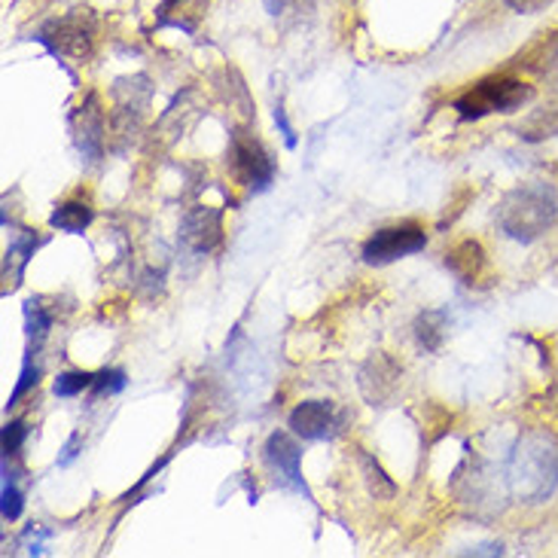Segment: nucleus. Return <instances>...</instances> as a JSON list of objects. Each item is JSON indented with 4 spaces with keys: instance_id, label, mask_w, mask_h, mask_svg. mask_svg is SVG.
<instances>
[{
    "instance_id": "nucleus-24",
    "label": "nucleus",
    "mask_w": 558,
    "mask_h": 558,
    "mask_svg": "<svg viewBox=\"0 0 558 558\" xmlns=\"http://www.w3.org/2000/svg\"><path fill=\"white\" fill-rule=\"evenodd\" d=\"M553 3H556V0H507V7H510V10H515V13H522V15L541 13V10L553 7Z\"/></svg>"
},
{
    "instance_id": "nucleus-26",
    "label": "nucleus",
    "mask_w": 558,
    "mask_h": 558,
    "mask_svg": "<svg viewBox=\"0 0 558 558\" xmlns=\"http://www.w3.org/2000/svg\"><path fill=\"white\" fill-rule=\"evenodd\" d=\"M76 442H80V437H76V434L71 439H68V446H64V458H61V464H71V458H74V454H76L74 452Z\"/></svg>"
},
{
    "instance_id": "nucleus-18",
    "label": "nucleus",
    "mask_w": 558,
    "mask_h": 558,
    "mask_svg": "<svg viewBox=\"0 0 558 558\" xmlns=\"http://www.w3.org/2000/svg\"><path fill=\"white\" fill-rule=\"evenodd\" d=\"M92 385H95V376L76 369V373H61L56 378V385H52V391H56V397H76V393H83Z\"/></svg>"
},
{
    "instance_id": "nucleus-27",
    "label": "nucleus",
    "mask_w": 558,
    "mask_h": 558,
    "mask_svg": "<svg viewBox=\"0 0 558 558\" xmlns=\"http://www.w3.org/2000/svg\"><path fill=\"white\" fill-rule=\"evenodd\" d=\"M549 76L558 83V49H556V56H553V61H549Z\"/></svg>"
},
{
    "instance_id": "nucleus-14",
    "label": "nucleus",
    "mask_w": 558,
    "mask_h": 558,
    "mask_svg": "<svg viewBox=\"0 0 558 558\" xmlns=\"http://www.w3.org/2000/svg\"><path fill=\"white\" fill-rule=\"evenodd\" d=\"M446 327H449V317L446 312H424L415 320V339L424 351H439L446 342Z\"/></svg>"
},
{
    "instance_id": "nucleus-9",
    "label": "nucleus",
    "mask_w": 558,
    "mask_h": 558,
    "mask_svg": "<svg viewBox=\"0 0 558 558\" xmlns=\"http://www.w3.org/2000/svg\"><path fill=\"white\" fill-rule=\"evenodd\" d=\"M223 239V227H220V211L217 208H193L183 217L181 223V242L196 251V254H211L214 247Z\"/></svg>"
},
{
    "instance_id": "nucleus-22",
    "label": "nucleus",
    "mask_w": 558,
    "mask_h": 558,
    "mask_svg": "<svg viewBox=\"0 0 558 558\" xmlns=\"http://www.w3.org/2000/svg\"><path fill=\"white\" fill-rule=\"evenodd\" d=\"M28 437V424L25 422H10L3 427V454L7 458H13L19 449H22V442Z\"/></svg>"
},
{
    "instance_id": "nucleus-5",
    "label": "nucleus",
    "mask_w": 558,
    "mask_h": 558,
    "mask_svg": "<svg viewBox=\"0 0 558 558\" xmlns=\"http://www.w3.org/2000/svg\"><path fill=\"white\" fill-rule=\"evenodd\" d=\"M427 244V232L418 223H400V227L378 229L376 235H369L363 244V263L369 266H388L397 259L412 257L424 251Z\"/></svg>"
},
{
    "instance_id": "nucleus-8",
    "label": "nucleus",
    "mask_w": 558,
    "mask_h": 558,
    "mask_svg": "<svg viewBox=\"0 0 558 558\" xmlns=\"http://www.w3.org/2000/svg\"><path fill=\"white\" fill-rule=\"evenodd\" d=\"M342 427V412L330 400H305L290 412V430L302 439H327Z\"/></svg>"
},
{
    "instance_id": "nucleus-13",
    "label": "nucleus",
    "mask_w": 558,
    "mask_h": 558,
    "mask_svg": "<svg viewBox=\"0 0 558 558\" xmlns=\"http://www.w3.org/2000/svg\"><path fill=\"white\" fill-rule=\"evenodd\" d=\"M34 247H37V239L34 235H22V239H15L10 247H7V257H3V293H10L19 287L22 281V272H25V266H28V259L34 257Z\"/></svg>"
},
{
    "instance_id": "nucleus-21",
    "label": "nucleus",
    "mask_w": 558,
    "mask_h": 558,
    "mask_svg": "<svg viewBox=\"0 0 558 558\" xmlns=\"http://www.w3.org/2000/svg\"><path fill=\"white\" fill-rule=\"evenodd\" d=\"M34 357V351H28V357H25V366H22V376H19V381H15L13 393H10V400H7V407H15L19 403V397H25V393L40 381V366L31 361Z\"/></svg>"
},
{
    "instance_id": "nucleus-3",
    "label": "nucleus",
    "mask_w": 558,
    "mask_h": 558,
    "mask_svg": "<svg viewBox=\"0 0 558 558\" xmlns=\"http://www.w3.org/2000/svg\"><path fill=\"white\" fill-rule=\"evenodd\" d=\"M534 89L522 80L513 76H488L483 83H476L468 95H461L454 101V110L461 113V120H483L488 113H513L529 101Z\"/></svg>"
},
{
    "instance_id": "nucleus-4",
    "label": "nucleus",
    "mask_w": 558,
    "mask_h": 558,
    "mask_svg": "<svg viewBox=\"0 0 558 558\" xmlns=\"http://www.w3.org/2000/svg\"><path fill=\"white\" fill-rule=\"evenodd\" d=\"M40 40L61 59L86 61L92 56V49H95V19L89 13H71L52 19L40 31Z\"/></svg>"
},
{
    "instance_id": "nucleus-10",
    "label": "nucleus",
    "mask_w": 558,
    "mask_h": 558,
    "mask_svg": "<svg viewBox=\"0 0 558 558\" xmlns=\"http://www.w3.org/2000/svg\"><path fill=\"white\" fill-rule=\"evenodd\" d=\"M397 388H400V366L388 354H376L363 366L361 391L373 407H388V400L397 393Z\"/></svg>"
},
{
    "instance_id": "nucleus-2",
    "label": "nucleus",
    "mask_w": 558,
    "mask_h": 558,
    "mask_svg": "<svg viewBox=\"0 0 558 558\" xmlns=\"http://www.w3.org/2000/svg\"><path fill=\"white\" fill-rule=\"evenodd\" d=\"M558 223V186L531 181L510 190L498 205V227L507 239L531 244Z\"/></svg>"
},
{
    "instance_id": "nucleus-7",
    "label": "nucleus",
    "mask_w": 558,
    "mask_h": 558,
    "mask_svg": "<svg viewBox=\"0 0 558 558\" xmlns=\"http://www.w3.org/2000/svg\"><path fill=\"white\" fill-rule=\"evenodd\" d=\"M232 168H235V178L257 193L269 190V183L275 181L272 156L266 153L257 137L244 135V132L232 135Z\"/></svg>"
},
{
    "instance_id": "nucleus-12",
    "label": "nucleus",
    "mask_w": 558,
    "mask_h": 558,
    "mask_svg": "<svg viewBox=\"0 0 558 558\" xmlns=\"http://www.w3.org/2000/svg\"><path fill=\"white\" fill-rule=\"evenodd\" d=\"M446 266L452 269L464 284H476L480 278L485 275V251L483 244L473 242V239H468V242H461L458 247H452L449 251V257H446Z\"/></svg>"
},
{
    "instance_id": "nucleus-25",
    "label": "nucleus",
    "mask_w": 558,
    "mask_h": 558,
    "mask_svg": "<svg viewBox=\"0 0 558 558\" xmlns=\"http://www.w3.org/2000/svg\"><path fill=\"white\" fill-rule=\"evenodd\" d=\"M473 556H500L504 553V546L500 544H488V546H476V549H468Z\"/></svg>"
},
{
    "instance_id": "nucleus-16",
    "label": "nucleus",
    "mask_w": 558,
    "mask_h": 558,
    "mask_svg": "<svg viewBox=\"0 0 558 558\" xmlns=\"http://www.w3.org/2000/svg\"><path fill=\"white\" fill-rule=\"evenodd\" d=\"M25 320H28V351H37V348L44 345L49 327H52V315L37 300H28L25 302Z\"/></svg>"
},
{
    "instance_id": "nucleus-20",
    "label": "nucleus",
    "mask_w": 558,
    "mask_h": 558,
    "mask_svg": "<svg viewBox=\"0 0 558 558\" xmlns=\"http://www.w3.org/2000/svg\"><path fill=\"white\" fill-rule=\"evenodd\" d=\"M0 500H3V519L15 522L19 513H22V488L15 485L10 470H3V495H0Z\"/></svg>"
},
{
    "instance_id": "nucleus-1",
    "label": "nucleus",
    "mask_w": 558,
    "mask_h": 558,
    "mask_svg": "<svg viewBox=\"0 0 558 558\" xmlns=\"http://www.w3.org/2000/svg\"><path fill=\"white\" fill-rule=\"evenodd\" d=\"M510 498L522 504H544L558 488V439L546 430L522 434L507 461Z\"/></svg>"
},
{
    "instance_id": "nucleus-6",
    "label": "nucleus",
    "mask_w": 558,
    "mask_h": 558,
    "mask_svg": "<svg viewBox=\"0 0 558 558\" xmlns=\"http://www.w3.org/2000/svg\"><path fill=\"white\" fill-rule=\"evenodd\" d=\"M263 461L266 468L272 470L275 483L290 492H300L305 498H312L308 485L302 480V452L300 442L290 437V434H272L263 446Z\"/></svg>"
},
{
    "instance_id": "nucleus-19",
    "label": "nucleus",
    "mask_w": 558,
    "mask_h": 558,
    "mask_svg": "<svg viewBox=\"0 0 558 558\" xmlns=\"http://www.w3.org/2000/svg\"><path fill=\"white\" fill-rule=\"evenodd\" d=\"M266 3V13L272 19H287V15H308L315 10V0H263Z\"/></svg>"
},
{
    "instance_id": "nucleus-15",
    "label": "nucleus",
    "mask_w": 558,
    "mask_h": 558,
    "mask_svg": "<svg viewBox=\"0 0 558 558\" xmlns=\"http://www.w3.org/2000/svg\"><path fill=\"white\" fill-rule=\"evenodd\" d=\"M92 217H95V214H92V208L86 202H64V205H59V208L52 211L49 223L56 229H61V232L76 235V232H83V229L89 227Z\"/></svg>"
},
{
    "instance_id": "nucleus-23",
    "label": "nucleus",
    "mask_w": 558,
    "mask_h": 558,
    "mask_svg": "<svg viewBox=\"0 0 558 558\" xmlns=\"http://www.w3.org/2000/svg\"><path fill=\"white\" fill-rule=\"evenodd\" d=\"M95 393H120L125 388V373L122 369H105L95 376Z\"/></svg>"
},
{
    "instance_id": "nucleus-11",
    "label": "nucleus",
    "mask_w": 558,
    "mask_h": 558,
    "mask_svg": "<svg viewBox=\"0 0 558 558\" xmlns=\"http://www.w3.org/2000/svg\"><path fill=\"white\" fill-rule=\"evenodd\" d=\"M74 137L80 153H86L92 162L101 156V147H105V117H101V107H98L95 95H89L86 105L74 113Z\"/></svg>"
},
{
    "instance_id": "nucleus-17",
    "label": "nucleus",
    "mask_w": 558,
    "mask_h": 558,
    "mask_svg": "<svg viewBox=\"0 0 558 558\" xmlns=\"http://www.w3.org/2000/svg\"><path fill=\"white\" fill-rule=\"evenodd\" d=\"M361 468L366 473V483H369V492L376 498H393V483L385 476V470L378 468L376 461L369 454H361Z\"/></svg>"
}]
</instances>
